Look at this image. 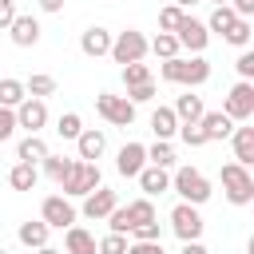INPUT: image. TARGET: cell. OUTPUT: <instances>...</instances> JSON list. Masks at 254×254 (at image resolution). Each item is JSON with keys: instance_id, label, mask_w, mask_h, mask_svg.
<instances>
[{"instance_id": "f1b7e54d", "label": "cell", "mask_w": 254, "mask_h": 254, "mask_svg": "<svg viewBox=\"0 0 254 254\" xmlns=\"http://www.w3.org/2000/svg\"><path fill=\"white\" fill-rule=\"evenodd\" d=\"M147 163H151V167L171 171V167H175V147H171V143H163V139H159V143H151V147H147Z\"/></svg>"}, {"instance_id": "4fadbf2b", "label": "cell", "mask_w": 254, "mask_h": 254, "mask_svg": "<svg viewBox=\"0 0 254 254\" xmlns=\"http://www.w3.org/2000/svg\"><path fill=\"white\" fill-rule=\"evenodd\" d=\"M119 206V194L111 187H95L91 194H83V218H107Z\"/></svg>"}, {"instance_id": "9a60e30c", "label": "cell", "mask_w": 254, "mask_h": 254, "mask_svg": "<svg viewBox=\"0 0 254 254\" xmlns=\"http://www.w3.org/2000/svg\"><path fill=\"white\" fill-rule=\"evenodd\" d=\"M75 151H79V159H83V163H95V159L107 151V135H103L99 127H83V131H79V139H75Z\"/></svg>"}, {"instance_id": "ac0fdd59", "label": "cell", "mask_w": 254, "mask_h": 254, "mask_svg": "<svg viewBox=\"0 0 254 254\" xmlns=\"http://www.w3.org/2000/svg\"><path fill=\"white\" fill-rule=\"evenodd\" d=\"M135 179H139V187H143V198H155V194L171 190V175H167L163 167H151V163H147Z\"/></svg>"}, {"instance_id": "f35d334b", "label": "cell", "mask_w": 254, "mask_h": 254, "mask_svg": "<svg viewBox=\"0 0 254 254\" xmlns=\"http://www.w3.org/2000/svg\"><path fill=\"white\" fill-rule=\"evenodd\" d=\"M107 234H131V218H127V206H115L111 214H107Z\"/></svg>"}, {"instance_id": "f546056e", "label": "cell", "mask_w": 254, "mask_h": 254, "mask_svg": "<svg viewBox=\"0 0 254 254\" xmlns=\"http://www.w3.org/2000/svg\"><path fill=\"white\" fill-rule=\"evenodd\" d=\"M234 20H238V16L230 12V4H218V8L210 12V20H206V32H218V36H226Z\"/></svg>"}, {"instance_id": "f5cc1de1", "label": "cell", "mask_w": 254, "mask_h": 254, "mask_svg": "<svg viewBox=\"0 0 254 254\" xmlns=\"http://www.w3.org/2000/svg\"><path fill=\"white\" fill-rule=\"evenodd\" d=\"M12 4H20V0H12Z\"/></svg>"}, {"instance_id": "836d02e7", "label": "cell", "mask_w": 254, "mask_h": 254, "mask_svg": "<svg viewBox=\"0 0 254 254\" xmlns=\"http://www.w3.org/2000/svg\"><path fill=\"white\" fill-rule=\"evenodd\" d=\"M155 75H151V67L139 60V64H127L123 67V87H139V83H151Z\"/></svg>"}, {"instance_id": "c3c4849f", "label": "cell", "mask_w": 254, "mask_h": 254, "mask_svg": "<svg viewBox=\"0 0 254 254\" xmlns=\"http://www.w3.org/2000/svg\"><path fill=\"white\" fill-rule=\"evenodd\" d=\"M190 4H198V0H175V8H183V12H187Z\"/></svg>"}, {"instance_id": "ba28073f", "label": "cell", "mask_w": 254, "mask_h": 254, "mask_svg": "<svg viewBox=\"0 0 254 254\" xmlns=\"http://www.w3.org/2000/svg\"><path fill=\"white\" fill-rule=\"evenodd\" d=\"M202 214H198V206H190V202H179L175 210H171V230H175V238L179 242H198L202 238Z\"/></svg>"}, {"instance_id": "681fc988", "label": "cell", "mask_w": 254, "mask_h": 254, "mask_svg": "<svg viewBox=\"0 0 254 254\" xmlns=\"http://www.w3.org/2000/svg\"><path fill=\"white\" fill-rule=\"evenodd\" d=\"M36 254H60V250H52V246H40V250H36Z\"/></svg>"}, {"instance_id": "cb8c5ba5", "label": "cell", "mask_w": 254, "mask_h": 254, "mask_svg": "<svg viewBox=\"0 0 254 254\" xmlns=\"http://www.w3.org/2000/svg\"><path fill=\"white\" fill-rule=\"evenodd\" d=\"M36 183H40L36 163H16V167L8 171V187H12V190H36Z\"/></svg>"}, {"instance_id": "ab89813d", "label": "cell", "mask_w": 254, "mask_h": 254, "mask_svg": "<svg viewBox=\"0 0 254 254\" xmlns=\"http://www.w3.org/2000/svg\"><path fill=\"white\" fill-rule=\"evenodd\" d=\"M131 234H135V242H163V226H159V218H155V222H139Z\"/></svg>"}, {"instance_id": "8992f818", "label": "cell", "mask_w": 254, "mask_h": 254, "mask_svg": "<svg viewBox=\"0 0 254 254\" xmlns=\"http://www.w3.org/2000/svg\"><path fill=\"white\" fill-rule=\"evenodd\" d=\"M222 115L234 119V123H246V119L254 115V83L238 79V83L226 91V99H222Z\"/></svg>"}, {"instance_id": "603a6c76", "label": "cell", "mask_w": 254, "mask_h": 254, "mask_svg": "<svg viewBox=\"0 0 254 254\" xmlns=\"http://www.w3.org/2000/svg\"><path fill=\"white\" fill-rule=\"evenodd\" d=\"M48 226L40 222V218H28V222H20V230H16V238L28 246V250H40V246H48Z\"/></svg>"}, {"instance_id": "f6af8a7d", "label": "cell", "mask_w": 254, "mask_h": 254, "mask_svg": "<svg viewBox=\"0 0 254 254\" xmlns=\"http://www.w3.org/2000/svg\"><path fill=\"white\" fill-rule=\"evenodd\" d=\"M16 16H20V12H16V4H12V0H0V28H8Z\"/></svg>"}, {"instance_id": "d6a6232c", "label": "cell", "mask_w": 254, "mask_h": 254, "mask_svg": "<svg viewBox=\"0 0 254 254\" xmlns=\"http://www.w3.org/2000/svg\"><path fill=\"white\" fill-rule=\"evenodd\" d=\"M71 163H75V159H64V155H48L40 167H44V175H48L52 183H64V175L71 171Z\"/></svg>"}, {"instance_id": "1f68e13d", "label": "cell", "mask_w": 254, "mask_h": 254, "mask_svg": "<svg viewBox=\"0 0 254 254\" xmlns=\"http://www.w3.org/2000/svg\"><path fill=\"white\" fill-rule=\"evenodd\" d=\"M127 218H131V230H135L139 222H155V202H151V198H135V202H127Z\"/></svg>"}, {"instance_id": "f907efd6", "label": "cell", "mask_w": 254, "mask_h": 254, "mask_svg": "<svg viewBox=\"0 0 254 254\" xmlns=\"http://www.w3.org/2000/svg\"><path fill=\"white\" fill-rule=\"evenodd\" d=\"M210 4H214V8H218V4H230V0H210Z\"/></svg>"}, {"instance_id": "816d5d0a", "label": "cell", "mask_w": 254, "mask_h": 254, "mask_svg": "<svg viewBox=\"0 0 254 254\" xmlns=\"http://www.w3.org/2000/svg\"><path fill=\"white\" fill-rule=\"evenodd\" d=\"M0 254H8V250H4V246H0Z\"/></svg>"}, {"instance_id": "bcb514c9", "label": "cell", "mask_w": 254, "mask_h": 254, "mask_svg": "<svg viewBox=\"0 0 254 254\" xmlns=\"http://www.w3.org/2000/svg\"><path fill=\"white\" fill-rule=\"evenodd\" d=\"M179 254H210V250H206V246H202V238H198V242H183V250H179Z\"/></svg>"}, {"instance_id": "4dcf8cb0", "label": "cell", "mask_w": 254, "mask_h": 254, "mask_svg": "<svg viewBox=\"0 0 254 254\" xmlns=\"http://www.w3.org/2000/svg\"><path fill=\"white\" fill-rule=\"evenodd\" d=\"M79 131H83L79 111H64V115L56 119V135H60V139H79Z\"/></svg>"}, {"instance_id": "5b68a950", "label": "cell", "mask_w": 254, "mask_h": 254, "mask_svg": "<svg viewBox=\"0 0 254 254\" xmlns=\"http://www.w3.org/2000/svg\"><path fill=\"white\" fill-rule=\"evenodd\" d=\"M115 64H139L143 56H147V36L143 32H135V28H127V32H119V36H111V52H107Z\"/></svg>"}, {"instance_id": "d4e9b609", "label": "cell", "mask_w": 254, "mask_h": 254, "mask_svg": "<svg viewBox=\"0 0 254 254\" xmlns=\"http://www.w3.org/2000/svg\"><path fill=\"white\" fill-rule=\"evenodd\" d=\"M151 131H155L163 143H171V135L179 131V119H175V111H171V107H155V111H151Z\"/></svg>"}, {"instance_id": "74e56055", "label": "cell", "mask_w": 254, "mask_h": 254, "mask_svg": "<svg viewBox=\"0 0 254 254\" xmlns=\"http://www.w3.org/2000/svg\"><path fill=\"white\" fill-rule=\"evenodd\" d=\"M187 147H206V135H202V127L198 123H179V131H175Z\"/></svg>"}, {"instance_id": "b9f144b4", "label": "cell", "mask_w": 254, "mask_h": 254, "mask_svg": "<svg viewBox=\"0 0 254 254\" xmlns=\"http://www.w3.org/2000/svg\"><path fill=\"white\" fill-rule=\"evenodd\" d=\"M16 135V107H0V143Z\"/></svg>"}, {"instance_id": "60d3db41", "label": "cell", "mask_w": 254, "mask_h": 254, "mask_svg": "<svg viewBox=\"0 0 254 254\" xmlns=\"http://www.w3.org/2000/svg\"><path fill=\"white\" fill-rule=\"evenodd\" d=\"M123 99H127V103H151V99H155V79H151V83H139V87H127Z\"/></svg>"}, {"instance_id": "277c9868", "label": "cell", "mask_w": 254, "mask_h": 254, "mask_svg": "<svg viewBox=\"0 0 254 254\" xmlns=\"http://www.w3.org/2000/svg\"><path fill=\"white\" fill-rule=\"evenodd\" d=\"M222 194H226L230 206H246V202H254V175H250V167L226 163V167H222Z\"/></svg>"}, {"instance_id": "30bf717a", "label": "cell", "mask_w": 254, "mask_h": 254, "mask_svg": "<svg viewBox=\"0 0 254 254\" xmlns=\"http://www.w3.org/2000/svg\"><path fill=\"white\" fill-rule=\"evenodd\" d=\"M175 40H179V48H187L190 56H202V52H206V44H210V32H206V24H202V20L183 16V24L175 28Z\"/></svg>"}, {"instance_id": "ee69618b", "label": "cell", "mask_w": 254, "mask_h": 254, "mask_svg": "<svg viewBox=\"0 0 254 254\" xmlns=\"http://www.w3.org/2000/svg\"><path fill=\"white\" fill-rule=\"evenodd\" d=\"M127 254H163V242H127Z\"/></svg>"}, {"instance_id": "e0dca14e", "label": "cell", "mask_w": 254, "mask_h": 254, "mask_svg": "<svg viewBox=\"0 0 254 254\" xmlns=\"http://www.w3.org/2000/svg\"><path fill=\"white\" fill-rule=\"evenodd\" d=\"M230 147H234V163L238 167H254V127H234L230 131Z\"/></svg>"}, {"instance_id": "6da1fadb", "label": "cell", "mask_w": 254, "mask_h": 254, "mask_svg": "<svg viewBox=\"0 0 254 254\" xmlns=\"http://www.w3.org/2000/svg\"><path fill=\"white\" fill-rule=\"evenodd\" d=\"M159 75L167 83H183V87H202L210 79V64L202 56H175V60H163Z\"/></svg>"}, {"instance_id": "d590c367", "label": "cell", "mask_w": 254, "mask_h": 254, "mask_svg": "<svg viewBox=\"0 0 254 254\" xmlns=\"http://www.w3.org/2000/svg\"><path fill=\"white\" fill-rule=\"evenodd\" d=\"M95 254H127V234H103L95 242Z\"/></svg>"}, {"instance_id": "52a82bcc", "label": "cell", "mask_w": 254, "mask_h": 254, "mask_svg": "<svg viewBox=\"0 0 254 254\" xmlns=\"http://www.w3.org/2000/svg\"><path fill=\"white\" fill-rule=\"evenodd\" d=\"M40 222H44L48 230H67V226H75V206H71V198L48 194V198L40 202Z\"/></svg>"}, {"instance_id": "3957f363", "label": "cell", "mask_w": 254, "mask_h": 254, "mask_svg": "<svg viewBox=\"0 0 254 254\" xmlns=\"http://www.w3.org/2000/svg\"><path fill=\"white\" fill-rule=\"evenodd\" d=\"M95 187H103L99 163H83V159H75V163H71V171H67V175H64V183H60L64 198H83V194H91Z\"/></svg>"}, {"instance_id": "7402d4cb", "label": "cell", "mask_w": 254, "mask_h": 254, "mask_svg": "<svg viewBox=\"0 0 254 254\" xmlns=\"http://www.w3.org/2000/svg\"><path fill=\"white\" fill-rule=\"evenodd\" d=\"M52 151H48V143L40 139V135H24L20 143H16V159L20 163H44Z\"/></svg>"}, {"instance_id": "ffe728a7", "label": "cell", "mask_w": 254, "mask_h": 254, "mask_svg": "<svg viewBox=\"0 0 254 254\" xmlns=\"http://www.w3.org/2000/svg\"><path fill=\"white\" fill-rule=\"evenodd\" d=\"M64 254H95V234L83 226H67L64 230Z\"/></svg>"}, {"instance_id": "44dd1931", "label": "cell", "mask_w": 254, "mask_h": 254, "mask_svg": "<svg viewBox=\"0 0 254 254\" xmlns=\"http://www.w3.org/2000/svg\"><path fill=\"white\" fill-rule=\"evenodd\" d=\"M171 111H175V119H179V123H198L206 107H202V95L187 91V95H179V99H175V107H171Z\"/></svg>"}, {"instance_id": "7c38bea8", "label": "cell", "mask_w": 254, "mask_h": 254, "mask_svg": "<svg viewBox=\"0 0 254 254\" xmlns=\"http://www.w3.org/2000/svg\"><path fill=\"white\" fill-rule=\"evenodd\" d=\"M143 167H147V147H143V143H123L119 155H115V171H119L123 179H135Z\"/></svg>"}, {"instance_id": "2e32d148", "label": "cell", "mask_w": 254, "mask_h": 254, "mask_svg": "<svg viewBox=\"0 0 254 254\" xmlns=\"http://www.w3.org/2000/svg\"><path fill=\"white\" fill-rule=\"evenodd\" d=\"M8 32H12V44L16 48H36L40 44V20L36 16H16L8 24Z\"/></svg>"}, {"instance_id": "4316f807", "label": "cell", "mask_w": 254, "mask_h": 254, "mask_svg": "<svg viewBox=\"0 0 254 254\" xmlns=\"http://www.w3.org/2000/svg\"><path fill=\"white\" fill-rule=\"evenodd\" d=\"M147 52H155L159 60H175V56H179L183 48H179V40H175L171 32H159L155 40H147Z\"/></svg>"}, {"instance_id": "7dc6e473", "label": "cell", "mask_w": 254, "mask_h": 254, "mask_svg": "<svg viewBox=\"0 0 254 254\" xmlns=\"http://www.w3.org/2000/svg\"><path fill=\"white\" fill-rule=\"evenodd\" d=\"M40 12H64V0H36Z\"/></svg>"}, {"instance_id": "5bb4252c", "label": "cell", "mask_w": 254, "mask_h": 254, "mask_svg": "<svg viewBox=\"0 0 254 254\" xmlns=\"http://www.w3.org/2000/svg\"><path fill=\"white\" fill-rule=\"evenodd\" d=\"M79 52H83L87 60L107 56V52H111V32H107V28H99V24H91V28L79 36Z\"/></svg>"}, {"instance_id": "7bdbcfd3", "label": "cell", "mask_w": 254, "mask_h": 254, "mask_svg": "<svg viewBox=\"0 0 254 254\" xmlns=\"http://www.w3.org/2000/svg\"><path fill=\"white\" fill-rule=\"evenodd\" d=\"M234 67H238V79L254 83V52H246V48H242V56L234 60Z\"/></svg>"}, {"instance_id": "7a4b0ae2", "label": "cell", "mask_w": 254, "mask_h": 254, "mask_svg": "<svg viewBox=\"0 0 254 254\" xmlns=\"http://www.w3.org/2000/svg\"><path fill=\"white\" fill-rule=\"evenodd\" d=\"M171 190H175L183 202L202 206V202L210 198V179H206L198 167H179V171L171 175Z\"/></svg>"}, {"instance_id": "e575fe53", "label": "cell", "mask_w": 254, "mask_h": 254, "mask_svg": "<svg viewBox=\"0 0 254 254\" xmlns=\"http://www.w3.org/2000/svg\"><path fill=\"white\" fill-rule=\"evenodd\" d=\"M250 36H254L250 20H234V24H230V32H226L222 40H226V44H234V48H246V44H250Z\"/></svg>"}, {"instance_id": "484cf974", "label": "cell", "mask_w": 254, "mask_h": 254, "mask_svg": "<svg viewBox=\"0 0 254 254\" xmlns=\"http://www.w3.org/2000/svg\"><path fill=\"white\" fill-rule=\"evenodd\" d=\"M24 91H28L32 99H48V95H56V79H52L48 71H36V75L24 79Z\"/></svg>"}, {"instance_id": "d6986e66", "label": "cell", "mask_w": 254, "mask_h": 254, "mask_svg": "<svg viewBox=\"0 0 254 254\" xmlns=\"http://www.w3.org/2000/svg\"><path fill=\"white\" fill-rule=\"evenodd\" d=\"M198 127H202L206 143H214V139H230V131H234V119H226L222 111H202Z\"/></svg>"}, {"instance_id": "8fae6325", "label": "cell", "mask_w": 254, "mask_h": 254, "mask_svg": "<svg viewBox=\"0 0 254 254\" xmlns=\"http://www.w3.org/2000/svg\"><path fill=\"white\" fill-rule=\"evenodd\" d=\"M44 123H48V103L28 95V99L16 107V127H24L28 135H40V131H44Z\"/></svg>"}, {"instance_id": "8d00e7d4", "label": "cell", "mask_w": 254, "mask_h": 254, "mask_svg": "<svg viewBox=\"0 0 254 254\" xmlns=\"http://www.w3.org/2000/svg\"><path fill=\"white\" fill-rule=\"evenodd\" d=\"M183 16H187L183 8H175V4H167V8L159 12V32H171V36H175V28L183 24Z\"/></svg>"}, {"instance_id": "9c48e42d", "label": "cell", "mask_w": 254, "mask_h": 254, "mask_svg": "<svg viewBox=\"0 0 254 254\" xmlns=\"http://www.w3.org/2000/svg\"><path fill=\"white\" fill-rule=\"evenodd\" d=\"M95 111H99L111 127H131V123H135V103H127L123 95H111V91H99V95H95Z\"/></svg>"}, {"instance_id": "83f0119b", "label": "cell", "mask_w": 254, "mask_h": 254, "mask_svg": "<svg viewBox=\"0 0 254 254\" xmlns=\"http://www.w3.org/2000/svg\"><path fill=\"white\" fill-rule=\"evenodd\" d=\"M28 99L24 79H0V107H20Z\"/></svg>"}]
</instances>
